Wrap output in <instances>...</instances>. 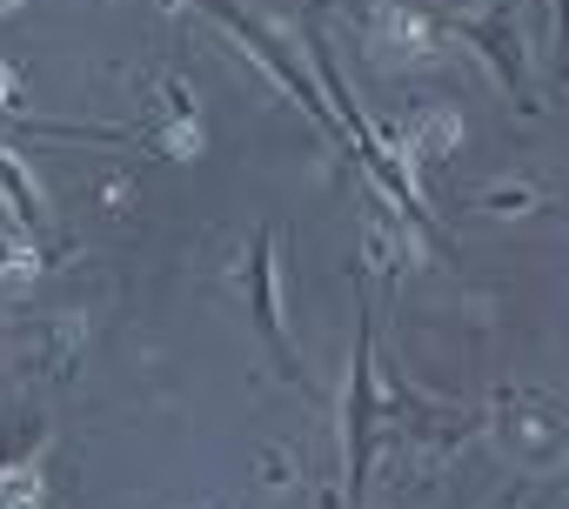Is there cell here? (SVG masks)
Listing matches in <instances>:
<instances>
[{
    "mask_svg": "<svg viewBox=\"0 0 569 509\" xmlns=\"http://www.w3.org/2000/svg\"><path fill=\"white\" fill-rule=\"evenodd\" d=\"M8 94H14V74H8V68H0V101H8Z\"/></svg>",
    "mask_w": 569,
    "mask_h": 509,
    "instance_id": "6da1fadb",
    "label": "cell"
}]
</instances>
